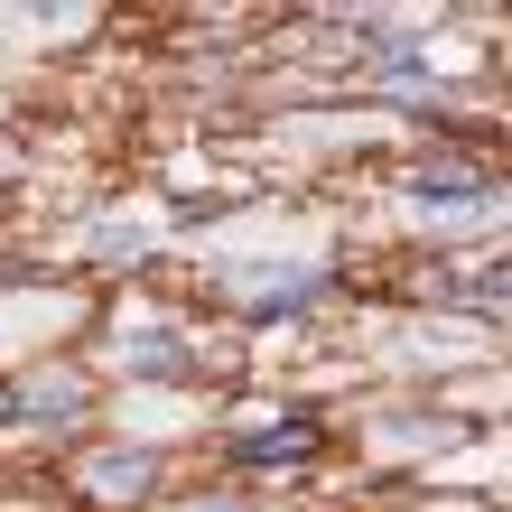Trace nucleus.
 Instances as JSON below:
<instances>
[{
  "mask_svg": "<svg viewBox=\"0 0 512 512\" xmlns=\"http://www.w3.org/2000/svg\"><path fill=\"white\" fill-rule=\"evenodd\" d=\"M298 457H317V429L308 419H289V429H261L233 447V466H298Z\"/></svg>",
  "mask_w": 512,
  "mask_h": 512,
  "instance_id": "obj_1",
  "label": "nucleus"
},
{
  "mask_svg": "<svg viewBox=\"0 0 512 512\" xmlns=\"http://www.w3.org/2000/svg\"><path fill=\"white\" fill-rule=\"evenodd\" d=\"M0 410H10V391H0Z\"/></svg>",
  "mask_w": 512,
  "mask_h": 512,
  "instance_id": "obj_2",
  "label": "nucleus"
}]
</instances>
